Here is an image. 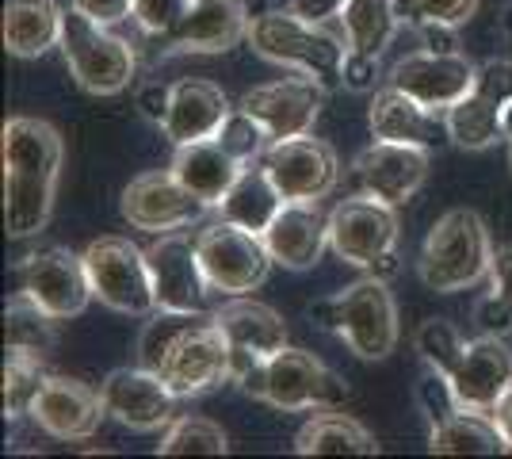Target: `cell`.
Returning <instances> with one entry per match:
<instances>
[{"mask_svg":"<svg viewBox=\"0 0 512 459\" xmlns=\"http://www.w3.org/2000/svg\"><path fill=\"white\" fill-rule=\"evenodd\" d=\"M4 157V226L8 238H35L50 226L65 142L46 119L12 115L0 131Z\"/></svg>","mask_w":512,"mask_h":459,"instance_id":"obj_1","label":"cell"},{"mask_svg":"<svg viewBox=\"0 0 512 459\" xmlns=\"http://www.w3.org/2000/svg\"><path fill=\"white\" fill-rule=\"evenodd\" d=\"M138 364L161 375L176 398L230 383V345L207 310H153L138 337Z\"/></svg>","mask_w":512,"mask_h":459,"instance_id":"obj_2","label":"cell"},{"mask_svg":"<svg viewBox=\"0 0 512 459\" xmlns=\"http://www.w3.org/2000/svg\"><path fill=\"white\" fill-rule=\"evenodd\" d=\"M249 46L256 58L272 66L295 69L314 77L325 92L344 85V58H348V39L325 31V23L302 20L291 8L287 12H264L249 27Z\"/></svg>","mask_w":512,"mask_h":459,"instance_id":"obj_3","label":"cell"},{"mask_svg":"<svg viewBox=\"0 0 512 459\" xmlns=\"http://www.w3.org/2000/svg\"><path fill=\"white\" fill-rule=\"evenodd\" d=\"M493 253L497 249L490 241L486 219L470 207H451L448 215L432 222L425 245H421V257H417L421 284L436 295L467 291L490 276Z\"/></svg>","mask_w":512,"mask_h":459,"instance_id":"obj_4","label":"cell"},{"mask_svg":"<svg viewBox=\"0 0 512 459\" xmlns=\"http://www.w3.org/2000/svg\"><path fill=\"white\" fill-rule=\"evenodd\" d=\"M310 318L337 333L352 356L360 360H386L398 349V303L383 276H363L356 284L341 287L337 295L310 306Z\"/></svg>","mask_w":512,"mask_h":459,"instance_id":"obj_5","label":"cell"},{"mask_svg":"<svg viewBox=\"0 0 512 459\" xmlns=\"http://www.w3.org/2000/svg\"><path fill=\"white\" fill-rule=\"evenodd\" d=\"M237 391L268 402L283 414H302V410H329L348 402V383L333 368H325L314 352L306 349H279L268 356L260 368L237 383Z\"/></svg>","mask_w":512,"mask_h":459,"instance_id":"obj_6","label":"cell"},{"mask_svg":"<svg viewBox=\"0 0 512 459\" xmlns=\"http://www.w3.org/2000/svg\"><path fill=\"white\" fill-rule=\"evenodd\" d=\"M398 207L383 199L348 196L329 211V249L352 268H367L371 276L390 280L398 272Z\"/></svg>","mask_w":512,"mask_h":459,"instance_id":"obj_7","label":"cell"},{"mask_svg":"<svg viewBox=\"0 0 512 459\" xmlns=\"http://www.w3.org/2000/svg\"><path fill=\"white\" fill-rule=\"evenodd\" d=\"M62 58L65 69L88 96H119L134 81V46L111 35L104 23L88 20L85 12L69 8L62 27Z\"/></svg>","mask_w":512,"mask_h":459,"instance_id":"obj_8","label":"cell"},{"mask_svg":"<svg viewBox=\"0 0 512 459\" xmlns=\"http://www.w3.org/2000/svg\"><path fill=\"white\" fill-rule=\"evenodd\" d=\"M85 268L92 295L107 310L127 314V318H150L157 310L146 249H138L130 238H119V234L96 238L85 249Z\"/></svg>","mask_w":512,"mask_h":459,"instance_id":"obj_9","label":"cell"},{"mask_svg":"<svg viewBox=\"0 0 512 459\" xmlns=\"http://www.w3.org/2000/svg\"><path fill=\"white\" fill-rule=\"evenodd\" d=\"M195 245H199V264H203V276H207L211 291L226 295V299L253 295L256 287H264L272 264H276L260 234L230 219L203 226L195 234Z\"/></svg>","mask_w":512,"mask_h":459,"instance_id":"obj_10","label":"cell"},{"mask_svg":"<svg viewBox=\"0 0 512 459\" xmlns=\"http://www.w3.org/2000/svg\"><path fill=\"white\" fill-rule=\"evenodd\" d=\"M16 280H20L23 295H31L58 322H69V318L85 314V306L96 299L92 284H88L85 253L77 257L65 245H46V249L27 253L20 268H16Z\"/></svg>","mask_w":512,"mask_h":459,"instance_id":"obj_11","label":"cell"},{"mask_svg":"<svg viewBox=\"0 0 512 459\" xmlns=\"http://www.w3.org/2000/svg\"><path fill=\"white\" fill-rule=\"evenodd\" d=\"M207 211L211 203L195 196L188 184H180V176L172 169L134 176L119 199L123 222L130 230H146V234H169V230L195 226Z\"/></svg>","mask_w":512,"mask_h":459,"instance_id":"obj_12","label":"cell"},{"mask_svg":"<svg viewBox=\"0 0 512 459\" xmlns=\"http://www.w3.org/2000/svg\"><path fill=\"white\" fill-rule=\"evenodd\" d=\"M264 169L287 203H321L341 184V157L325 138H314V131L272 142L264 153Z\"/></svg>","mask_w":512,"mask_h":459,"instance_id":"obj_13","label":"cell"},{"mask_svg":"<svg viewBox=\"0 0 512 459\" xmlns=\"http://www.w3.org/2000/svg\"><path fill=\"white\" fill-rule=\"evenodd\" d=\"M512 104V62L493 58L478 66L474 88L448 108L451 146L459 150H490L505 138V111Z\"/></svg>","mask_w":512,"mask_h":459,"instance_id":"obj_14","label":"cell"},{"mask_svg":"<svg viewBox=\"0 0 512 459\" xmlns=\"http://www.w3.org/2000/svg\"><path fill=\"white\" fill-rule=\"evenodd\" d=\"M214 322L230 345V383L260 368L268 356L287 349V322L268 303H256L253 295H234L214 310Z\"/></svg>","mask_w":512,"mask_h":459,"instance_id":"obj_15","label":"cell"},{"mask_svg":"<svg viewBox=\"0 0 512 459\" xmlns=\"http://www.w3.org/2000/svg\"><path fill=\"white\" fill-rule=\"evenodd\" d=\"M146 261H150L157 310H188V314L207 310L211 284H207L203 264H199V245H195L192 226L157 234V241L146 249Z\"/></svg>","mask_w":512,"mask_h":459,"instance_id":"obj_16","label":"cell"},{"mask_svg":"<svg viewBox=\"0 0 512 459\" xmlns=\"http://www.w3.org/2000/svg\"><path fill=\"white\" fill-rule=\"evenodd\" d=\"M107 417H115L130 433H165L180 417V398L150 368H115L100 383Z\"/></svg>","mask_w":512,"mask_h":459,"instance_id":"obj_17","label":"cell"},{"mask_svg":"<svg viewBox=\"0 0 512 459\" xmlns=\"http://www.w3.org/2000/svg\"><path fill=\"white\" fill-rule=\"evenodd\" d=\"M474 77H478V66L463 50H451V54L417 50V54H406L398 66L390 69L386 85L402 88L406 96H413L425 108L448 111L474 88Z\"/></svg>","mask_w":512,"mask_h":459,"instance_id":"obj_18","label":"cell"},{"mask_svg":"<svg viewBox=\"0 0 512 459\" xmlns=\"http://www.w3.org/2000/svg\"><path fill=\"white\" fill-rule=\"evenodd\" d=\"M459 402L478 414H493L497 402L512 391V349L501 341V333H482L474 341H463L448 372Z\"/></svg>","mask_w":512,"mask_h":459,"instance_id":"obj_19","label":"cell"},{"mask_svg":"<svg viewBox=\"0 0 512 459\" xmlns=\"http://www.w3.org/2000/svg\"><path fill=\"white\" fill-rule=\"evenodd\" d=\"M253 16L245 0H192L184 20L161 35L157 46L165 54H226L237 43H249Z\"/></svg>","mask_w":512,"mask_h":459,"instance_id":"obj_20","label":"cell"},{"mask_svg":"<svg viewBox=\"0 0 512 459\" xmlns=\"http://www.w3.org/2000/svg\"><path fill=\"white\" fill-rule=\"evenodd\" d=\"M325 104V88L314 77H279L268 85H256L241 96V108L249 111L253 119L264 123V131L272 134V142L283 138H299L310 134Z\"/></svg>","mask_w":512,"mask_h":459,"instance_id":"obj_21","label":"cell"},{"mask_svg":"<svg viewBox=\"0 0 512 459\" xmlns=\"http://www.w3.org/2000/svg\"><path fill=\"white\" fill-rule=\"evenodd\" d=\"M352 176H356L360 192L383 199L390 207H406L409 199L425 188L428 150L406 146V142H383V138H375L352 161Z\"/></svg>","mask_w":512,"mask_h":459,"instance_id":"obj_22","label":"cell"},{"mask_svg":"<svg viewBox=\"0 0 512 459\" xmlns=\"http://www.w3.org/2000/svg\"><path fill=\"white\" fill-rule=\"evenodd\" d=\"M107 417L104 394L73 375L46 372L43 387L31 402V421L54 440H88Z\"/></svg>","mask_w":512,"mask_h":459,"instance_id":"obj_23","label":"cell"},{"mask_svg":"<svg viewBox=\"0 0 512 459\" xmlns=\"http://www.w3.org/2000/svg\"><path fill=\"white\" fill-rule=\"evenodd\" d=\"M367 127L383 142H406V146H421V150H444L451 142L448 131V111H436L417 104L402 88L386 85L371 96V111H367Z\"/></svg>","mask_w":512,"mask_h":459,"instance_id":"obj_24","label":"cell"},{"mask_svg":"<svg viewBox=\"0 0 512 459\" xmlns=\"http://www.w3.org/2000/svg\"><path fill=\"white\" fill-rule=\"evenodd\" d=\"M260 238L276 264L291 268V272H306L321 261V253L329 245V215L318 203H283V211Z\"/></svg>","mask_w":512,"mask_h":459,"instance_id":"obj_25","label":"cell"},{"mask_svg":"<svg viewBox=\"0 0 512 459\" xmlns=\"http://www.w3.org/2000/svg\"><path fill=\"white\" fill-rule=\"evenodd\" d=\"M230 100L226 92L211 81H199V77H188V81H176L172 85V104L169 115H165V138L172 146H188V142H203V138H214L222 131V123L230 119Z\"/></svg>","mask_w":512,"mask_h":459,"instance_id":"obj_26","label":"cell"},{"mask_svg":"<svg viewBox=\"0 0 512 459\" xmlns=\"http://www.w3.org/2000/svg\"><path fill=\"white\" fill-rule=\"evenodd\" d=\"M169 169L180 176V184L192 188L195 196L207 199L211 207H218V203L226 199V192L237 184V176L245 173L249 165H241L218 138H203V142L176 146Z\"/></svg>","mask_w":512,"mask_h":459,"instance_id":"obj_27","label":"cell"},{"mask_svg":"<svg viewBox=\"0 0 512 459\" xmlns=\"http://www.w3.org/2000/svg\"><path fill=\"white\" fill-rule=\"evenodd\" d=\"M65 12L58 0H8L4 4V46L12 58H43L62 46Z\"/></svg>","mask_w":512,"mask_h":459,"instance_id":"obj_28","label":"cell"},{"mask_svg":"<svg viewBox=\"0 0 512 459\" xmlns=\"http://www.w3.org/2000/svg\"><path fill=\"white\" fill-rule=\"evenodd\" d=\"M295 452L299 456H379V440L363 429L344 406L314 410V417L302 421L295 433Z\"/></svg>","mask_w":512,"mask_h":459,"instance_id":"obj_29","label":"cell"},{"mask_svg":"<svg viewBox=\"0 0 512 459\" xmlns=\"http://www.w3.org/2000/svg\"><path fill=\"white\" fill-rule=\"evenodd\" d=\"M283 203L287 199L276 188V180L268 176L264 161H256V165H249L245 173L237 176V184L218 203V215L245 226V230H253V234H264L272 226V219L283 211Z\"/></svg>","mask_w":512,"mask_h":459,"instance_id":"obj_30","label":"cell"},{"mask_svg":"<svg viewBox=\"0 0 512 459\" xmlns=\"http://www.w3.org/2000/svg\"><path fill=\"white\" fill-rule=\"evenodd\" d=\"M428 452L432 456H501L509 444L501 437L493 414L459 410L440 425H428Z\"/></svg>","mask_w":512,"mask_h":459,"instance_id":"obj_31","label":"cell"},{"mask_svg":"<svg viewBox=\"0 0 512 459\" xmlns=\"http://www.w3.org/2000/svg\"><path fill=\"white\" fill-rule=\"evenodd\" d=\"M337 20L344 23L348 54L367 58V62H379L402 27L394 0H348Z\"/></svg>","mask_w":512,"mask_h":459,"instance_id":"obj_32","label":"cell"},{"mask_svg":"<svg viewBox=\"0 0 512 459\" xmlns=\"http://www.w3.org/2000/svg\"><path fill=\"white\" fill-rule=\"evenodd\" d=\"M4 345L35 352V356H50L58 345V318L46 314L31 295L16 291L4 306Z\"/></svg>","mask_w":512,"mask_h":459,"instance_id":"obj_33","label":"cell"},{"mask_svg":"<svg viewBox=\"0 0 512 459\" xmlns=\"http://www.w3.org/2000/svg\"><path fill=\"white\" fill-rule=\"evenodd\" d=\"M46 379V356L4 345V421L31 417V402Z\"/></svg>","mask_w":512,"mask_h":459,"instance_id":"obj_34","label":"cell"},{"mask_svg":"<svg viewBox=\"0 0 512 459\" xmlns=\"http://www.w3.org/2000/svg\"><path fill=\"white\" fill-rule=\"evenodd\" d=\"M226 452H230V437L222 433V425L195 414L176 417L157 444V456H226Z\"/></svg>","mask_w":512,"mask_h":459,"instance_id":"obj_35","label":"cell"},{"mask_svg":"<svg viewBox=\"0 0 512 459\" xmlns=\"http://www.w3.org/2000/svg\"><path fill=\"white\" fill-rule=\"evenodd\" d=\"M478 326L486 333L512 329V245L493 253L490 268V299L478 306Z\"/></svg>","mask_w":512,"mask_h":459,"instance_id":"obj_36","label":"cell"},{"mask_svg":"<svg viewBox=\"0 0 512 459\" xmlns=\"http://www.w3.org/2000/svg\"><path fill=\"white\" fill-rule=\"evenodd\" d=\"M226 150L234 153L241 165H256V161H264V153L272 146V134L264 131V123L253 119L245 108L230 111V119L222 123V131L214 134Z\"/></svg>","mask_w":512,"mask_h":459,"instance_id":"obj_37","label":"cell"},{"mask_svg":"<svg viewBox=\"0 0 512 459\" xmlns=\"http://www.w3.org/2000/svg\"><path fill=\"white\" fill-rule=\"evenodd\" d=\"M482 0H394L398 20L406 27H425V23H444V27H463L474 20Z\"/></svg>","mask_w":512,"mask_h":459,"instance_id":"obj_38","label":"cell"},{"mask_svg":"<svg viewBox=\"0 0 512 459\" xmlns=\"http://www.w3.org/2000/svg\"><path fill=\"white\" fill-rule=\"evenodd\" d=\"M413 345L421 352L425 368L448 372L451 364H455V356H459V349H463V337H459V329L451 326V322H444V318H428V322H421V329H417Z\"/></svg>","mask_w":512,"mask_h":459,"instance_id":"obj_39","label":"cell"},{"mask_svg":"<svg viewBox=\"0 0 512 459\" xmlns=\"http://www.w3.org/2000/svg\"><path fill=\"white\" fill-rule=\"evenodd\" d=\"M417 406H421V414H425L428 425H440V421H448L451 414L467 410V406L459 402L455 387H451V379L444 372H436V368H425V375H421V383H417Z\"/></svg>","mask_w":512,"mask_h":459,"instance_id":"obj_40","label":"cell"},{"mask_svg":"<svg viewBox=\"0 0 512 459\" xmlns=\"http://www.w3.org/2000/svg\"><path fill=\"white\" fill-rule=\"evenodd\" d=\"M188 8H192V0H134V20L146 35L161 39L184 20Z\"/></svg>","mask_w":512,"mask_h":459,"instance_id":"obj_41","label":"cell"},{"mask_svg":"<svg viewBox=\"0 0 512 459\" xmlns=\"http://www.w3.org/2000/svg\"><path fill=\"white\" fill-rule=\"evenodd\" d=\"M69 8L85 12L88 20L104 23V27H111V23L130 20V16H134V0H69Z\"/></svg>","mask_w":512,"mask_h":459,"instance_id":"obj_42","label":"cell"},{"mask_svg":"<svg viewBox=\"0 0 512 459\" xmlns=\"http://www.w3.org/2000/svg\"><path fill=\"white\" fill-rule=\"evenodd\" d=\"M169 104H172V88L161 85V81H150V85L138 88V111L150 119V123H165V115H169Z\"/></svg>","mask_w":512,"mask_h":459,"instance_id":"obj_43","label":"cell"},{"mask_svg":"<svg viewBox=\"0 0 512 459\" xmlns=\"http://www.w3.org/2000/svg\"><path fill=\"white\" fill-rule=\"evenodd\" d=\"M375 69H379V62H367V58L348 54L344 58V88L348 92H371L375 88Z\"/></svg>","mask_w":512,"mask_h":459,"instance_id":"obj_44","label":"cell"},{"mask_svg":"<svg viewBox=\"0 0 512 459\" xmlns=\"http://www.w3.org/2000/svg\"><path fill=\"white\" fill-rule=\"evenodd\" d=\"M344 4H348V0H291L287 8H291L295 16H302V20L325 23V20H333V16H341Z\"/></svg>","mask_w":512,"mask_h":459,"instance_id":"obj_45","label":"cell"},{"mask_svg":"<svg viewBox=\"0 0 512 459\" xmlns=\"http://www.w3.org/2000/svg\"><path fill=\"white\" fill-rule=\"evenodd\" d=\"M417 35H421L425 50H440V54H451V50H459V27L425 23V27H417Z\"/></svg>","mask_w":512,"mask_h":459,"instance_id":"obj_46","label":"cell"},{"mask_svg":"<svg viewBox=\"0 0 512 459\" xmlns=\"http://www.w3.org/2000/svg\"><path fill=\"white\" fill-rule=\"evenodd\" d=\"M493 421H497V429H501V437H505V444H509L512 452V391L497 402V410H493Z\"/></svg>","mask_w":512,"mask_h":459,"instance_id":"obj_47","label":"cell"},{"mask_svg":"<svg viewBox=\"0 0 512 459\" xmlns=\"http://www.w3.org/2000/svg\"><path fill=\"white\" fill-rule=\"evenodd\" d=\"M505 138L512 142V104H509V111H505Z\"/></svg>","mask_w":512,"mask_h":459,"instance_id":"obj_48","label":"cell"},{"mask_svg":"<svg viewBox=\"0 0 512 459\" xmlns=\"http://www.w3.org/2000/svg\"><path fill=\"white\" fill-rule=\"evenodd\" d=\"M505 23H509V31H512V8H509V16H505Z\"/></svg>","mask_w":512,"mask_h":459,"instance_id":"obj_49","label":"cell"},{"mask_svg":"<svg viewBox=\"0 0 512 459\" xmlns=\"http://www.w3.org/2000/svg\"><path fill=\"white\" fill-rule=\"evenodd\" d=\"M509 169H512V150H509Z\"/></svg>","mask_w":512,"mask_h":459,"instance_id":"obj_50","label":"cell"}]
</instances>
